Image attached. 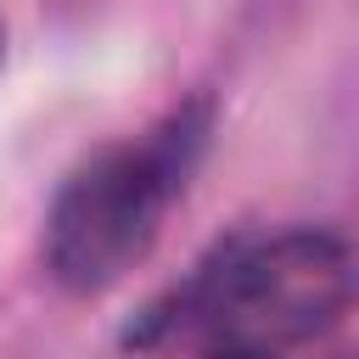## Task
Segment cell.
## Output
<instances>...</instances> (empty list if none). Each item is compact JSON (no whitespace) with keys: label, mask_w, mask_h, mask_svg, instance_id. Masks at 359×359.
<instances>
[{"label":"cell","mask_w":359,"mask_h":359,"mask_svg":"<svg viewBox=\"0 0 359 359\" xmlns=\"http://www.w3.org/2000/svg\"><path fill=\"white\" fill-rule=\"evenodd\" d=\"M359 297L353 252L314 224L224 236L180 286L140 309L123 342L135 348H213L280 353L320 342Z\"/></svg>","instance_id":"6da1fadb"},{"label":"cell","mask_w":359,"mask_h":359,"mask_svg":"<svg viewBox=\"0 0 359 359\" xmlns=\"http://www.w3.org/2000/svg\"><path fill=\"white\" fill-rule=\"evenodd\" d=\"M213 140V101L191 95L146 135L90 151L45 213V275L67 297H101L163 236L168 208L185 196Z\"/></svg>","instance_id":"7a4b0ae2"}]
</instances>
